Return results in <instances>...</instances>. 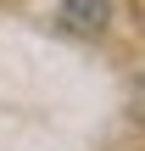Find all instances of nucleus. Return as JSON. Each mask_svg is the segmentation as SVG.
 Instances as JSON below:
<instances>
[{
	"instance_id": "obj_1",
	"label": "nucleus",
	"mask_w": 145,
	"mask_h": 151,
	"mask_svg": "<svg viewBox=\"0 0 145 151\" xmlns=\"http://www.w3.org/2000/svg\"><path fill=\"white\" fill-rule=\"evenodd\" d=\"M61 22L73 34H101L112 22V0H61Z\"/></svg>"
}]
</instances>
